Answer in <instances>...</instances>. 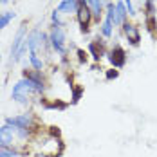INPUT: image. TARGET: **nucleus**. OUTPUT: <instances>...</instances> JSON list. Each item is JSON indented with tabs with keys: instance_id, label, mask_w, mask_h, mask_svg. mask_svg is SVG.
<instances>
[{
	"instance_id": "12",
	"label": "nucleus",
	"mask_w": 157,
	"mask_h": 157,
	"mask_svg": "<svg viewBox=\"0 0 157 157\" xmlns=\"http://www.w3.org/2000/svg\"><path fill=\"white\" fill-rule=\"evenodd\" d=\"M29 62H31V65H33V69H34V71L42 72V69H44V62H42V58H40L38 54L29 52Z\"/></svg>"
},
{
	"instance_id": "24",
	"label": "nucleus",
	"mask_w": 157,
	"mask_h": 157,
	"mask_svg": "<svg viewBox=\"0 0 157 157\" xmlns=\"http://www.w3.org/2000/svg\"><path fill=\"white\" fill-rule=\"evenodd\" d=\"M148 2H152V4H154V2H157V0H148Z\"/></svg>"
},
{
	"instance_id": "18",
	"label": "nucleus",
	"mask_w": 157,
	"mask_h": 157,
	"mask_svg": "<svg viewBox=\"0 0 157 157\" xmlns=\"http://www.w3.org/2000/svg\"><path fill=\"white\" fill-rule=\"evenodd\" d=\"M81 92H83L81 89H76V90L72 92V103H78V101H79V98H81Z\"/></svg>"
},
{
	"instance_id": "1",
	"label": "nucleus",
	"mask_w": 157,
	"mask_h": 157,
	"mask_svg": "<svg viewBox=\"0 0 157 157\" xmlns=\"http://www.w3.org/2000/svg\"><path fill=\"white\" fill-rule=\"evenodd\" d=\"M51 45L58 54H65V33H63L62 25H52L51 34H49Z\"/></svg>"
},
{
	"instance_id": "2",
	"label": "nucleus",
	"mask_w": 157,
	"mask_h": 157,
	"mask_svg": "<svg viewBox=\"0 0 157 157\" xmlns=\"http://www.w3.org/2000/svg\"><path fill=\"white\" fill-rule=\"evenodd\" d=\"M6 125L13 126V128H25V130H31L33 126H34V117H33V114H18L15 117H6Z\"/></svg>"
},
{
	"instance_id": "17",
	"label": "nucleus",
	"mask_w": 157,
	"mask_h": 157,
	"mask_svg": "<svg viewBox=\"0 0 157 157\" xmlns=\"http://www.w3.org/2000/svg\"><path fill=\"white\" fill-rule=\"evenodd\" d=\"M125 7H126V11H128V15H136V9L132 6V0H125Z\"/></svg>"
},
{
	"instance_id": "15",
	"label": "nucleus",
	"mask_w": 157,
	"mask_h": 157,
	"mask_svg": "<svg viewBox=\"0 0 157 157\" xmlns=\"http://www.w3.org/2000/svg\"><path fill=\"white\" fill-rule=\"evenodd\" d=\"M89 49H90V52H92V56H94V60H99V58H101V54H103V51H98V42H92V44L89 45Z\"/></svg>"
},
{
	"instance_id": "9",
	"label": "nucleus",
	"mask_w": 157,
	"mask_h": 157,
	"mask_svg": "<svg viewBox=\"0 0 157 157\" xmlns=\"http://www.w3.org/2000/svg\"><path fill=\"white\" fill-rule=\"evenodd\" d=\"M126 15H128V11L125 7V2H116V22H114V25H123L126 20Z\"/></svg>"
},
{
	"instance_id": "10",
	"label": "nucleus",
	"mask_w": 157,
	"mask_h": 157,
	"mask_svg": "<svg viewBox=\"0 0 157 157\" xmlns=\"http://www.w3.org/2000/svg\"><path fill=\"white\" fill-rule=\"evenodd\" d=\"M105 4H107V0H89V2H87V6H89L90 11H92V16H96V20L101 18V13H103Z\"/></svg>"
},
{
	"instance_id": "20",
	"label": "nucleus",
	"mask_w": 157,
	"mask_h": 157,
	"mask_svg": "<svg viewBox=\"0 0 157 157\" xmlns=\"http://www.w3.org/2000/svg\"><path fill=\"white\" fill-rule=\"evenodd\" d=\"M78 54H79V60H81V62H85V60H87V56H85V52H83V51H78Z\"/></svg>"
},
{
	"instance_id": "3",
	"label": "nucleus",
	"mask_w": 157,
	"mask_h": 157,
	"mask_svg": "<svg viewBox=\"0 0 157 157\" xmlns=\"http://www.w3.org/2000/svg\"><path fill=\"white\" fill-rule=\"evenodd\" d=\"M24 42H25V24L20 25L18 33L15 34V40H13V44H11V51H9V54H11V63L18 62V52H20V47H22Z\"/></svg>"
},
{
	"instance_id": "22",
	"label": "nucleus",
	"mask_w": 157,
	"mask_h": 157,
	"mask_svg": "<svg viewBox=\"0 0 157 157\" xmlns=\"http://www.w3.org/2000/svg\"><path fill=\"white\" fill-rule=\"evenodd\" d=\"M0 4H2V6H6V4H9V0H0Z\"/></svg>"
},
{
	"instance_id": "13",
	"label": "nucleus",
	"mask_w": 157,
	"mask_h": 157,
	"mask_svg": "<svg viewBox=\"0 0 157 157\" xmlns=\"http://www.w3.org/2000/svg\"><path fill=\"white\" fill-rule=\"evenodd\" d=\"M0 157H20V152L13 150V146H0Z\"/></svg>"
},
{
	"instance_id": "7",
	"label": "nucleus",
	"mask_w": 157,
	"mask_h": 157,
	"mask_svg": "<svg viewBox=\"0 0 157 157\" xmlns=\"http://www.w3.org/2000/svg\"><path fill=\"white\" fill-rule=\"evenodd\" d=\"M123 29H125V34H126V38H128V42H130L132 45H137L139 40H141L139 29H137L136 25H132V24H123Z\"/></svg>"
},
{
	"instance_id": "5",
	"label": "nucleus",
	"mask_w": 157,
	"mask_h": 157,
	"mask_svg": "<svg viewBox=\"0 0 157 157\" xmlns=\"http://www.w3.org/2000/svg\"><path fill=\"white\" fill-rule=\"evenodd\" d=\"M76 15H78V22H79V25H81V33H89V22H90V16H92L90 7L87 4L85 6H79Z\"/></svg>"
},
{
	"instance_id": "14",
	"label": "nucleus",
	"mask_w": 157,
	"mask_h": 157,
	"mask_svg": "<svg viewBox=\"0 0 157 157\" xmlns=\"http://www.w3.org/2000/svg\"><path fill=\"white\" fill-rule=\"evenodd\" d=\"M101 33H103V36H107L110 38L112 36V22L105 18V22H103V25H101Z\"/></svg>"
},
{
	"instance_id": "23",
	"label": "nucleus",
	"mask_w": 157,
	"mask_h": 157,
	"mask_svg": "<svg viewBox=\"0 0 157 157\" xmlns=\"http://www.w3.org/2000/svg\"><path fill=\"white\" fill-rule=\"evenodd\" d=\"M0 63H2V52H0Z\"/></svg>"
},
{
	"instance_id": "16",
	"label": "nucleus",
	"mask_w": 157,
	"mask_h": 157,
	"mask_svg": "<svg viewBox=\"0 0 157 157\" xmlns=\"http://www.w3.org/2000/svg\"><path fill=\"white\" fill-rule=\"evenodd\" d=\"M52 22H54V25H62V20H60V11H58V9H54V11H52Z\"/></svg>"
},
{
	"instance_id": "8",
	"label": "nucleus",
	"mask_w": 157,
	"mask_h": 157,
	"mask_svg": "<svg viewBox=\"0 0 157 157\" xmlns=\"http://www.w3.org/2000/svg\"><path fill=\"white\" fill-rule=\"evenodd\" d=\"M79 4L78 0H62L60 6H58V11L65 13V15H71V13H78Z\"/></svg>"
},
{
	"instance_id": "6",
	"label": "nucleus",
	"mask_w": 157,
	"mask_h": 157,
	"mask_svg": "<svg viewBox=\"0 0 157 157\" xmlns=\"http://www.w3.org/2000/svg\"><path fill=\"white\" fill-rule=\"evenodd\" d=\"M109 60H110V63H112L116 69L123 67V65H125V62H126L125 51L119 47V45H117V47H114V49H112V52H110V58H109Z\"/></svg>"
},
{
	"instance_id": "4",
	"label": "nucleus",
	"mask_w": 157,
	"mask_h": 157,
	"mask_svg": "<svg viewBox=\"0 0 157 157\" xmlns=\"http://www.w3.org/2000/svg\"><path fill=\"white\" fill-rule=\"evenodd\" d=\"M15 143V128L9 125L0 126V146H13Z\"/></svg>"
},
{
	"instance_id": "11",
	"label": "nucleus",
	"mask_w": 157,
	"mask_h": 157,
	"mask_svg": "<svg viewBox=\"0 0 157 157\" xmlns=\"http://www.w3.org/2000/svg\"><path fill=\"white\" fill-rule=\"evenodd\" d=\"M13 18H15V11H4V13H0V33L4 31V27H6Z\"/></svg>"
},
{
	"instance_id": "21",
	"label": "nucleus",
	"mask_w": 157,
	"mask_h": 157,
	"mask_svg": "<svg viewBox=\"0 0 157 157\" xmlns=\"http://www.w3.org/2000/svg\"><path fill=\"white\" fill-rule=\"evenodd\" d=\"M87 2H89V0H78V4H79V6H85Z\"/></svg>"
},
{
	"instance_id": "19",
	"label": "nucleus",
	"mask_w": 157,
	"mask_h": 157,
	"mask_svg": "<svg viewBox=\"0 0 157 157\" xmlns=\"http://www.w3.org/2000/svg\"><path fill=\"white\" fill-rule=\"evenodd\" d=\"M117 76H119V72H117V71H114V69L107 72V79H116Z\"/></svg>"
}]
</instances>
